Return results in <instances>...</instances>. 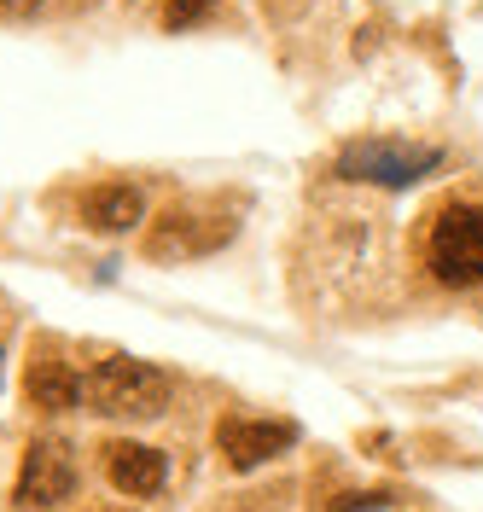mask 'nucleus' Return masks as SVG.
Listing matches in <instances>:
<instances>
[{"label": "nucleus", "mask_w": 483, "mask_h": 512, "mask_svg": "<svg viewBox=\"0 0 483 512\" xmlns=\"http://www.w3.org/2000/svg\"><path fill=\"white\" fill-rule=\"evenodd\" d=\"M88 402L111 419H158L169 408V373L134 355H105L88 379Z\"/></svg>", "instance_id": "f257e3e1"}, {"label": "nucleus", "mask_w": 483, "mask_h": 512, "mask_svg": "<svg viewBox=\"0 0 483 512\" xmlns=\"http://www.w3.org/2000/svg\"><path fill=\"white\" fill-rule=\"evenodd\" d=\"M425 256L443 286H483V204H449L431 222Z\"/></svg>", "instance_id": "f03ea898"}, {"label": "nucleus", "mask_w": 483, "mask_h": 512, "mask_svg": "<svg viewBox=\"0 0 483 512\" xmlns=\"http://www.w3.org/2000/svg\"><path fill=\"white\" fill-rule=\"evenodd\" d=\"M76 495V448L65 437H35L24 454V478H18V501L24 507H65Z\"/></svg>", "instance_id": "7ed1b4c3"}, {"label": "nucleus", "mask_w": 483, "mask_h": 512, "mask_svg": "<svg viewBox=\"0 0 483 512\" xmlns=\"http://www.w3.org/2000/svg\"><path fill=\"white\" fill-rule=\"evenodd\" d=\"M297 443V425L291 419H245V414H227L216 425V448H222V460L233 472H257L268 466L274 454H286Z\"/></svg>", "instance_id": "20e7f679"}, {"label": "nucleus", "mask_w": 483, "mask_h": 512, "mask_svg": "<svg viewBox=\"0 0 483 512\" xmlns=\"http://www.w3.org/2000/svg\"><path fill=\"white\" fill-rule=\"evenodd\" d=\"M338 169L344 175H367L373 187H408L425 169H437V152L431 146H385V140H373V146H350L338 158Z\"/></svg>", "instance_id": "39448f33"}, {"label": "nucleus", "mask_w": 483, "mask_h": 512, "mask_svg": "<svg viewBox=\"0 0 483 512\" xmlns=\"http://www.w3.org/2000/svg\"><path fill=\"white\" fill-rule=\"evenodd\" d=\"M99 466H105V478L117 483L123 495H134V501H152L163 483H169V460H163L158 448L129 443V437H117V443L99 448Z\"/></svg>", "instance_id": "423d86ee"}, {"label": "nucleus", "mask_w": 483, "mask_h": 512, "mask_svg": "<svg viewBox=\"0 0 483 512\" xmlns=\"http://www.w3.org/2000/svg\"><path fill=\"white\" fill-rule=\"evenodd\" d=\"M227 239V222L216 216H198V210H169L152 233V245L146 251L158 256V262H175V256H198V251H216Z\"/></svg>", "instance_id": "0eeeda50"}, {"label": "nucleus", "mask_w": 483, "mask_h": 512, "mask_svg": "<svg viewBox=\"0 0 483 512\" xmlns=\"http://www.w3.org/2000/svg\"><path fill=\"white\" fill-rule=\"evenodd\" d=\"M140 210H146V198H140L134 181H105V187H94L82 198V216H88V227H99V233H129V227L140 222Z\"/></svg>", "instance_id": "6e6552de"}, {"label": "nucleus", "mask_w": 483, "mask_h": 512, "mask_svg": "<svg viewBox=\"0 0 483 512\" xmlns=\"http://www.w3.org/2000/svg\"><path fill=\"white\" fill-rule=\"evenodd\" d=\"M24 384H30V402L35 408H47V414H65V408L82 402V379L70 373L65 361H35Z\"/></svg>", "instance_id": "1a4fd4ad"}, {"label": "nucleus", "mask_w": 483, "mask_h": 512, "mask_svg": "<svg viewBox=\"0 0 483 512\" xmlns=\"http://www.w3.org/2000/svg\"><path fill=\"white\" fill-rule=\"evenodd\" d=\"M210 12H216V0H163V24L169 30H193Z\"/></svg>", "instance_id": "9d476101"}, {"label": "nucleus", "mask_w": 483, "mask_h": 512, "mask_svg": "<svg viewBox=\"0 0 483 512\" xmlns=\"http://www.w3.org/2000/svg\"><path fill=\"white\" fill-rule=\"evenodd\" d=\"M88 512H111V507H88Z\"/></svg>", "instance_id": "9b49d317"}]
</instances>
